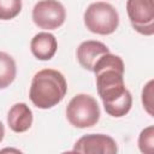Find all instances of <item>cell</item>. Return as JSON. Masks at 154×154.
<instances>
[{
	"label": "cell",
	"mask_w": 154,
	"mask_h": 154,
	"mask_svg": "<svg viewBox=\"0 0 154 154\" xmlns=\"http://www.w3.org/2000/svg\"><path fill=\"white\" fill-rule=\"evenodd\" d=\"M153 87H154V81L150 79L143 88L142 90V103L144 109L149 116H153Z\"/></svg>",
	"instance_id": "obj_14"
},
{
	"label": "cell",
	"mask_w": 154,
	"mask_h": 154,
	"mask_svg": "<svg viewBox=\"0 0 154 154\" xmlns=\"http://www.w3.org/2000/svg\"><path fill=\"white\" fill-rule=\"evenodd\" d=\"M7 124L14 132H25L32 124V112L24 102L14 103L7 114Z\"/></svg>",
	"instance_id": "obj_10"
},
{
	"label": "cell",
	"mask_w": 154,
	"mask_h": 154,
	"mask_svg": "<svg viewBox=\"0 0 154 154\" xmlns=\"http://www.w3.org/2000/svg\"><path fill=\"white\" fill-rule=\"evenodd\" d=\"M22 11V0H0V19L10 20Z\"/></svg>",
	"instance_id": "obj_12"
},
{
	"label": "cell",
	"mask_w": 154,
	"mask_h": 154,
	"mask_svg": "<svg viewBox=\"0 0 154 154\" xmlns=\"http://www.w3.org/2000/svg\"><path fill=\"white\" fill-rule=\"evenodd\" d=\"M4 136H5V128H4V124L0 122V142L4 140Z\"/></svg>",
	"instance_id": "obj_15"
},
{
	"label": "cell",
	"mask_w": 154,
	"mask_h": 154,
	"mask_svg": "<svg viewBox=\"0 0 154 154\" xmlns=\"http://www.w3.org/2000/svg\"><path fill=\"white\" fill-rule=\"evenodd\" d=\"M72 152L83 154H116L118 152V146L111 136L103 134H89L77 140Z\"/></svg>",
	"instance_id": "obj_7"
},
{
	"label": "cell",
	"mask_w": 154,
	"mask_h": 154,
	"mask_svg": "<svg viewBox=\"0 0 154 154\" xmlns=\"http://www.w3.org/2000/svg\"><path fill=\"white\" fill-rule=\"evenodd\" d=\"M17 67L13 58L5 53L0 52V89L7 88L16 78Z\"/></svg>",
	"instance_id": "obj_11"
},
{
	"label": "cell",
	"mask_w": 154,
	"mask_h": 154,
	"mask_svg": "<svg viewBox=\"0 0 154 154\" xmlns=\"http://www.w3.org/2000/svg\"><path fill=\"white\" fill-rule=\"evenodd\" d=\"M65 18V7L58 0H40L32 8V20L43 30L58 29L64 24Z\"/></svg>",
	"instance_id": "obj_5"
},
{
	"label": "cell",
	"mask_w": 154,
	"mask_h": 154,
	"mask_svg": "<svg viewBox=\"0 0 154 154\" xmlns=\"http://www.w3.org/2000/svg\"><path fill=\"white\" fill-rule=\"evenodd\" d=\"M66 118L71 125L79 129L94 126L100 119L97 101L88 94H77L66 107Z\"/></svg>",
	"instance_id": "obj_4"
},
{
	"label": "cell",
	"mask_w": 154,
	"mask_h": 154,
	"mask_svg": "<svg viewBox=\"0 0 154 154\" xmlns=\"http://www.w3.org/2000/svg\"><path fill=\"white\" fill-rule=\"evenodd\" d=\"M124 71L123 59L111 52L101 55L93 67L97 94L102 100L106 113L114 118L125 116L132 106L131 93L124 84Z\"/></svg>",
	"instance_id": "obj_1"
},
{
	"label": "cell",
	"mask_w": 154,
	"mask_h": 154,
	"mask_svg": "<svg viewBox=\"0 0 154 154\" xmlns=\"http://www.w3.org/2000/svg\"><path fill=\"white\" fill-rule=\"evenodd\" d=\"M109 49L108 47L100 42V41H95V40H88L82 42L78 48H77V60L79 63V65L88 70V71H93V67L96 63V60L108 53Z\"/></svg>",
	"instance_id": "obj_8"
},
{
	"label": "cell",
	"mask_w": 154,
	"mask_h": 154,
	"mask_svg": "<svg viewBox=\"0 0 154 154\" xmlns=\"http://www.w3.org/2000/svg\"><path fill=\"white\" fill-rule=\"evenodd\" d=\"M83 19L87 29L97 35L113 34L119 25L118 11L105 1L90 4L84 12Z\"/></svg>",
	"instance_id": "obj_3"
},
{
	"label": "cell",
	"mask_w": 154,
	"mask_h": 154,
	"mask_svg": "<svg viewBox=\"0 0 154 154\" xmlns=\"http://www.w3.org/2000/svg\"><path fill=\"white\" fill-rule=\"evenodd\" d=\"M138 148L142 153L152 154L154 152V126L149 125L143 129L138 136Z\"/></svg>",
	"instance_id": "obj_13"
},
{
	"label": "cell",
	"mask_w": 154,
	"mask_h": 154,
	"mask_svg": "<svg viewBox=\"0 0 154 154\" xmlns=\"http://www.w3.org/2000/svg\"><path fill=\"white\" fill-rule=\"evenodd\" d=\"M126 12L137 32L146 36L154 34V0H128Z\"/></svg>",
	"instance_id": "obj_6"
},
{
	"label": "cell",
	"mask_w": 154,
	"mask_h": 154,
	"mask_svg": "<svg viewBox=\"0 0 154 154\" xmlns=\"http://www.w3.org/2000/svg\"><path fill=\"white\" fill-rule=\"evenodd\" d=\"M66 91L67 83L64 75L58 70L43 69L32 77L29 97L37 108L48 109L57 106Z\"/></svg>",
	"instance_id": "obj_2"
},
{
	"label": "cell",
	"mask_w": 154,
	"mask_h": 154,
	"mask_svg": "<svg viewBox=\"0 0 154 154\" xmlns=\"http://www.w3.org/2000/svg\"><path fill=\"white\" fill-rule=\"evenodd\" d=\"M58 48L57 38L51 32H38L30 42L32 55L38 60H49L54 57Z\"/></svg>",
	"instance_id": "obj_9"
}]
</instances>
